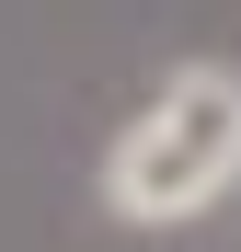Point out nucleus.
I'll list each match as a JSON object with an SVG mask.
<instances>
[{
  "mask_svg": "<svg viewBox=\"0 0 241 252\" xmlns=\"http://www.w3.org/2000/svg\"><path fill=\"white\" fill-rule=\"evenodd\" d=\"M230 184H241V69H218V58L161 69V92L92 160V206L115 229H184Z\"/></svg>",
  "mask_w": 241,
  "mask_h": 252,
  "instance_id": "obj_1",
  "label": "nucleus"
}]
</instances>
